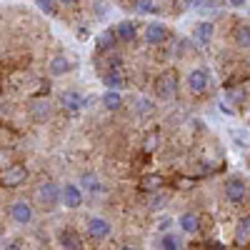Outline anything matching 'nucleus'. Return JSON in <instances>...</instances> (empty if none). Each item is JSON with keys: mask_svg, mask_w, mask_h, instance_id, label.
<instances>
[{"mask_svg": "<svg viewBox=\"0 0 250 250\" xmlns=\"http://www.w3.org/2000/svg\"><path fill=\"white\" fill-rule=\"evenodd\" d=\"M38 200L45 210H55L58 205H62V185H55V183H40L38 185Z\"/></svg>", "mask_w": 250, "mask_h": 250, "instance_id": "nucleus-1", "label": "nucleus"}, {"mask_svg": "<svg viewBox=\"0 0 250 250\" xmlns=\"http://www.w3.org/2000/svg\"><path fill=\"white\" fill-rule=\"evenodd\" d=\"M210 70L208 68H193L190 73H188V88H190L193 95H203L210 90Z\"/></svg>", "mask_w": 250, "mask_h": 250, "instance_id": "nucleus-2", "label": "nucleus"}, {"mask_svg": "<svg viewBox=\"0 0 250 250\" xmlns=\"http://www.w3.org/2000/svg\"><path fill=\"white\" fill-rule=\"evenodd\" d=\"M175 85H178V78H175L173 70H168V73H163V75L155 78V93L163 100H170L175 95Z\"/></svg>", "mask_w": 250, "mask_h": 250, "instance_id": "nucleus-3", "label": "nucleus"}, {"mask_svg": "<svg viewBox=\"0 0 250 250\" xmlns=\"http://www.w3.org/2000/svg\"><path fill=\"white\" fill-rule=\"evenodd\" d=\"M85 233L93 238V240H108L113 235V225L105 220V218H90L85 223Z\"/></svg>", "mask_w": 250, "mask_h": 250, "instance_id": "nucleus-4", "label": "nucleus"}, {"mask_svg": "<svg viewBox=\"0 0 250 250\" xmlns=\"http://www.w3.org/2000/svg\"><path fill=\"white\" fill-rule=\"evenodd\" d=\"M248 195V185L243 178L233 175V178H228L225 180V200H230V203H243Z\"/></svg>", "mask_w": 250, "mask_h": 250, "instance_id": "nucleus-5", "label": "nucleus"}, {"mask_svg": "<svg viewBox=\"0 0 250 250\" xmlns=\"http://www.w3.org/2000/svg\"><path fill=\"white\" fill-rule=\"evenodd\" d=\"M85 195H83V188L75 185V183H65L62 185V205L68 208V210H75V208L83 205Z\"/></svg>", "mask_w": 250, "mask_h": 250, "instance_id": "nucleus-6", "label": "nucleus"}, {"mask_svg": "<svg viewBox=\"0 0 250 250\" xmlns=\"http://www.w3.org/2000/svg\"><path fill=\"white\" fill-rule=\"evenodd\" d=\"M3 185L5 188H18V185H23L28 180V168L25 165H10V168L3 170Z\"/></svg>", "mask_w": 250, "mask_h": 250, "instance_id": "nucleus-7", "label": "nucleus"}, {"mask_svg": "<svg viewBox=\"0 0 250 250\" xmlns=\"http://www.w3.org/2000/svg\"><path fill=\"white\" fill-rule=\"evenodd\" d=\"M10 218L18 223V225H28L33 220V205L28 200H15L10 205Z\"/></svg>", "mask_w": 250, "mask_h": 250, "instance_id": "nucleus-8", "label": "nucleus"}, {"mask_svg": "<svg viewBox=\"0 0 250 250\" xmlns=\"http://www.w3.org/2000/svg\"><path fill=\"white\" fill-rule=\"evenodd\" d=\"M60 103H62V108H65L68 113H78V110H83L88 105V100L83 98V93H78V90H65L60 95Z\"/></svg>", "mask_w": 250, "mask_h": 250, "instance_id": "nucleus-9", "label": "nucleus"}, {"mask_svg": "<svg viewBox=\"0 0 250 250\" xmlns=\"http://www.w3.org/2000/svg\"><path fill=\"white\" fill-rule=\"evenodd\" d=\"M168 40V28H165L163 23H148L145 25V43L150 45H160Z\"/></svg>", "mask_w": 250, "mask_h": 250, "instance_id": "nucleus-10", "label": "nucleus"}, {"mask_svg": "<svg viewBox=\"0 0 250 250\" xmlns=\"http://www.w3.org/2000/svg\"><path fill=\"white\" fill-rule=\"evenodd\" d=\"M70 58H65V55H53L50 58V62H48V70H50V75L53 78H60V75H65L68 70H70Z\"/></svg>", "mask_w": 250, "mask_h": 250, "instance_id": "nucleus-11", "label": "nucleus"}, {"mask_svg": "<svg viewBox=\"0 0 250 250\" xmlns=\"http://www.w3.org/2000/svg\"><path fill=\"white\" fill-rule=\"evenodd\" d=\"M178 225H180V230H183V233L195 235V233L200 230V218H198L195 213H183V215L178 218Z\"/></svg>", "mask_w": 250, "mask_h": 250, "instance_id": "nucleus-12", "label": "nucleus"}, {"mask_svg": "<svg viewBox=\"0 0 250 250\" xmlns=\"http://www.w3.org/2000/svg\"><path fill=\"white\" fill-rule=\"evenodd\" d=\"M103 108H105V110H110V113H115V110H120L123 108V95H120V90H105V93H103Z\"/></svg>", "mask_w": 250, "mask_h": 250, "instance_id": "nucleus-13", "label": "nucleus"}, {"mask_svg": "<svg viewBox=\"0 0 250 250\" xmlns=\"http://www.w3.org/2000/svg\"><path fill=\"white\" fill-rule=\"evenodd\" d=\"M115 33H118V38H120V43H133L135 35H138L133 20H123V23H118V25H115Z\"/></svg>", "mask_w": 250, "mask_h": 250, "instance_id": "nucleus-14", "label": "nucleus"}, {"mask_svg": "<svg viewBox=\"0 0 250 250\" xmlns=\"http://www.w3.org/2000/svg\"><path fill=\"white\" fill-rule=\"evenodd\" d=\"M213 35H215V25L213 23H198L195 28H193V38L198 40V43H210L213 40Z\"/></svg>", "mask_w": 250, "mask_h": 250, "instance_id": "nucleus-15", "label": "nucleus"}, {"mask_svg": "<svg viewBox=\"0 0 250 250\" xmlns=\"http://www.w3.org/2000/svg\"><path fill=\"white\" fill-rule=\"evenodd\" d=\"M30 115L38 120V123H45L50 118V103L48 100H33L30 103Z\"/></svg>", "mask_w": 250, "mask_h": 250, "instance_id": "nucleus-16", "label": "nucleus"}, {"mask_svg": "<svg viewBox=\"0 0 250 250\" xmlns=\"http://www.w3.org/2000/svg\"><path fill=\"white\" fill-rule=\"evenodd\" d=\"M80 185L85 188L88 193H105V188H103V183H100V178L95 173H83L80 175Z\"/></svg>", "mask_w": 250, "mask_h": 250, "instance_id": "nucleus-17", "label": "nucleus"}, {"mask_svg": "<svg viewBox=\"0 0 250 250\" xmlns=\"http://www.w3.org/2000/svg\"><path fill=\"white\" fill-rule=\"evenodd\" d=\"M58 243L62 245V248H70V250H78L83 243H80V235L75 233V230H62L60 235H58Z\"/></svg>", "mask_w": 250, "mask_h": 250, "instance_id": "nucleus-18", "label": "nucleus"}, {"mask_svg": "<svg viewBox=\"0 0 250 250\" xmlns=\"http://www.w3.org/2000/svg\"><path fill=\"white\" fill-rule=\"evenodd\" d=\"M250 240V215L243 218L235 228V245H245Z\"/></svg>", "mask_w": 250, "mask_h": 250, "instance_id": "nucleus-19", "label": "nucleus"}, {"mask_svg": "<svg viewBox=\"0 0 250 250\" xmlns=\"http://www.w3.org/2000/svg\"><path fill=\"white\" fill-rule=\"evenodd\" d=\"M163 185H165L163 175H145V178L140 180V190H145V193H155L158 188H163Z\"/></svg>", "mask_w": 250, "mask_h": 250, "instance_id": "nucleus-20", "label": "nucleus"}, {"mask_svg": "<svg viewBox=\"0 0 250 250\" xmlns=\"http://www.w3.org/2000/svg\"><path fill=\"white\" fill-rule=\"evenodd\" d=\"M103 85L113 88V90H120L123 88V75L118 73V68H110L105 75H103Z\"/></svg>", "mask_w": 250, "mask_h": 250, "instance_id": "nucleus-21", "label": "nucleus"}, {"mask_svg": "<svg viewBox=\"0 0 250 250\" xmlns=\"http://www.w3.org/2000/svg\"><path fill=\"white\" fill-rule=\"evenodd\" d=\"M115 43H120V38H118L115 28H110V30H105V33L100 35V50H113Z\"/></svg>", "mask_w": 250, "mask_h": 250, "instance_id": "nucleus-22", "label": "nucleus"}, {"mask_svg": "<svg viewBox=\"0 0 250 250\" xmlns=\"http://www.w3.org/2000/svg\"><path fill=\"white\" fill-rule=\"evenodd\" d=\"M235 43L240 48H250V28H245V25L235 28Z\"/></svg>", "mask_w": 250, "mask_h": 250, "instance_id": "nucleus-23", "label": "nucleus"}, {"mask_svg": "<svg viewBox=\"0 0 250 250\" xmlns=\"http://www.w3.org/2000/svg\"><path fill=\"white\" fill-rule=\"evenodd\" d=\"M35 5L40 8V10H43L45 15H55L58 13V0H35Z\"/></svg>", "mask_w": 250, "mask_h": 250, "instance_id": "nucleus-24", "label": "nucleus"}, {"mask_svg": "<svg viewBox=\"0 0 250 250\" xmlns=\"http://www.w3.org/2000/svg\"><path fill=\"white\" fill-rule=\"evenodd\" d=\"M160 248L178 250V248H183V243H180V238H175V235H170V233H165V235L160 238Z\"/></svg>", "mask_w": 250, "mask_h": 250, "instance_id": "nucleus-25", "label": "nucleus"}, {"mask_svg": "<svg viewBox=\"0 0 250 250\" xmlns=\"http://www.w3.org/2000/svg\"><path fill=\"white\" fill-rule=\"evenodd\" d=\"M158 140H160V135L153 130V133H148V138H145V143H143V150L145 153H153L155 148H158Z\"/></svg>", "mask_w": 250, "mask_h": 250, "instance_id": "nucleus-26", "label": "nucleus"}, {"mask_svg": "<svg viewBox=\"0 0 250 250\" xmlns=\"http://www.w3.org/2000/svg\"><path fill=\"white\" fill-rule=\"evenodd\" d=\"M135 10L138 13H155V0H135Z\"/></svg>", "mask_w": 250, "mask_h": 250, "instance_id": "nucleus-27", "label": "nucleus"}, {"mask_svg": "<svg viewBox=\"0 0 250 250\" xmlns=\"http://www.w3.org/2000/svg\"><path fill=\"white\" fill-rule=\"evenodd\" d=\"M153 108H155L153 100H148V98H140V100H138V113H140V115H150Z\"/></svg>", "mask_w": 250, "mask_h": 250, "instance_id": "nucleus-28", "label": "nucleus"}, {"mask_svg": "<svg viewBox=\"0 0 250 250\" xmlns=\"http://www.w3.org/2000/svg\"><path fill=\"white\" fill-rule=\"evenodd\" d=\"M165 203H168V198H165V195H155V198L150 200V208H153V210H160Z\"/></svg>", "mask_w": 250, "mask_h": 250, "instance_id": "nucleus-29", "label": "nucleus"}, {"mask_svg": "<svg viewBox=\"0 0 250 250\" xmlns=\"http://www.w3.org/2000/svg\"><path fill=\"white\" fill-rule=\"evenodd\" d=\"M228 5H230V8H245L248 0H228Z\"/></svg>", "mask_w": 250, "mask_h": 250, "instance_id": "nucleus-30", "label": "nucleus"}, {"mask_svg": "<svg viewBox=\"0 0 250 250\" xmlns=\"http://www.w3.org/2000/svg\"><path fill=\"white\" fill-rule=\"evenodd\" d=\"M58 3H60L62 8H73V5H78V0H58Z\"/></svg>", "mask_w": 250, "mask_h": 250, "instance_id": "nucleus-31", "label": "nucleus"}, {"mask_svg": "<svg viewBox=\"0 0 250 250\" xmlns=\"http://www.w3.org/2000/svg\"><path fill=\"white\" fill-rule=\"evenodd\" d=\"M168 228H170V220H168V218H165V220L160 223V230H168Z\"/></svg>", "mask_w": 250, "mask_h": 250, "instance_id": "nucleus-32", "label": "nucleus"}, {"mask_svg": "<svg viewBox=\"0 0 250 250\" xmlns=\"http://www.w3.org/2000/svg\"><path fill=\"white\" fill-rule=\"evenodd\" d=\"M220 113H223V115H233V110L228 108V105H220Z\"/></svg>", "mask_w": 250, "mask_h": 250, "instance_id": "nucleus-33", "label": "nucleus"}]
</instances>
